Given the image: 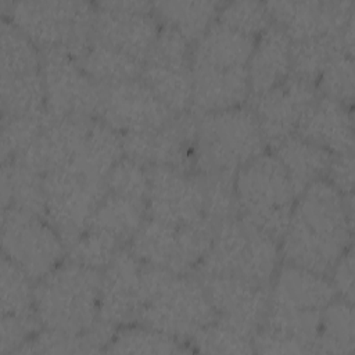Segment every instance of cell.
Masks as SVG:
<instances>
[{
    "label": "cell",
    "mask_w": 355,
    "mask_h": 355,
    "mask_svg": "<svg viewBox=\"0 0 355 355\" xmlns=\"http://www.w3.org/2000/svg\"><path fill=\"white\" fill-rule=\"evenodd\" d=\"M173 116L140 78L103 86L98 119L119 135L157 129Z\"/></svg>",
    "instance_id": "cell-15"
},
{
    "label": "cell",
    "mask_w": 355,
    "mask_h": 355,
    "mask_svg": "<svg viewBox=\"0 0 355 355\" xmlns=\"http://www.w3.org/2000/svg\"><path fill=\"white\" fill-rule=\"evenodd\" d=\"M1 76H18L42 71L40 49L7 18L1 19Z\"/></svg>",
    "instance_id": "cell-36"
},
{
    "label": "cell",
    "mask_w": 355,
    "mask_h": 355,
    "mask_svg": "<svg viewBox=\"0 0 355 355\" xmlns=\"http://www.w3.org/2000/svg\"><path fill=\"white\" fill-rule=\"evenodd\" d=\"M147 218V201L107 191L96 207L87 229L103 232L122 245L129 243Z\"/></svg>",
    "instance_id": "cell-28"
},
{
    "label": "cell",
    "mask_w": 355,
    "mask_h": 355,
    "mask_svg": "<svg viewBox=\"0 0 355 355\" xmlns=\"http://www.w3.org/2000/svg\"><path fill=\"white\" fill-rule=\"evenodd\" d=\"M105 186L107 191L147 201L150 186L148 171L141 164L123 155L108 172Z\"/></svg>",
    "instance_id": "cell-45"
},
{
    "label": "cell",
    "mask_w": 355,
    "mask_h": 355,
    "mask_svg": "<svg viewBox=\"0 0 355 355\" xmlns=\"http://www.w3.org/2000/svg\"><path fill=\"white\" fill-rule=\"evenodd\" d=\"M355 318L352 302L336 297L322 312L316 352L349 354L355 344Z\"/></svg>",
    "instance_id": "cell-35"
},
{
    "label": "cell",
    "mask_w": 355,
    "mask_h": 355,
    "mask_svg": "<svg viewBox=\"0 0 355 355\" xmlns=\"http://www.w3.org/2000/svg\"><path fill=\"white\" fill-rule=\"evenodd\" d=\"M8 207L46 218L43 175L15 159L1 164V209Z\"/></svg>",
    "instance_id": "cell-31"
},
{
    "label": "cell",
    "mask_w": 355,
    "mask_h": 355,
    "mask_svg": "<svg viewBox=\"0 0 355 355\" xmlns=\"http://www.w3.org/2000/svg\"><path fill=\"white\" fill-rule=\"evenodd\" d=\"M35 283L19 266L1 255V316L35 315Z\"/></svg>",
    "instance_id": "cell-38"
},
{
    "label": "cell",
    "mask_w": 355,
    "mask_h": 355,
    "mask_svg": "<svg viewBox=\"0 0 355 355\" xmlns=\"http://www.w3.org/2000/svg\"><path fill=\"white\" fill-rule=\"evenodd\" d=\"M123 157L122 137L101 119H93L73 161L65 166L92 180L105 182L108 172Z\"/></svg>",
    "instance_id": "cell-26"
},
{
    "label": "cell",
    "mask_w": 355,
    "mask_h": 355,
    "mask_svg": "<svg viewBox=\"0 0 355 355\" xmlns=\"http://www.w3.org/2000/svg\"><path fill=\"white\" fill-rule=\"evenodd\" d=\"M46 219L72 245L87 229L92 215L107 193L105 182L92 180L69 168H60L43 176Z\"/></svg>",
    "instance_id": "cell-11"
},
{
    "label": "cell",
    "mask_w": 355,
    "mask_h": 355,
    "mask_svg": "<svg viewBox=\"0 0 355 355\" xmlns=\"http://www.w3.org/2000/svg\"><path fill=\"white\" fill-rule=\"evenodd\" d=\"M141 270L129 248H121L101 272L100 319L111 326L137 320L141 308Z\"/></svg>",
    "instance_id": "cell-19"
},
{
    "label": "cell",
    "mask_w": 355,
    "mask_h": 355,
    "mask_svg": "<svg viewBox=\"0 0 355 355\" xmlns=\"http://www.w3.org/2000/svg\"><path fill=\"white\" fill-rule=\"evenodd\" d=\"M315 85L293 75L255 97L252 111L265 143L275 147L294 135L302 115L316 98Z\"/></svg>",
    "instance_id": "cell-18"
},
{
    "label": "cell",
    "mask_w": 355,
    "mask_h": 355,
    "mask_svg": "<svg viewBox=\"0 0 355 355\" xmlns=\"http://www.w3.org/2000/svg\"><path fill=\"white\" fill-rule=\"evenodd\" d=\"M316 83L323 96L351 107L354 98V55L344 50L333 51Z\"/></svg>",
    "instance_id": "cell-39"
},
{
    "label": "cell",
    "mask_w": 355,
    "mask_h": 355,
    "mask_svg": "<svg viewBox=\"0 0 355 355\" xmlns=\"http://www.w3.org/2000/svg\"><path fill=\"white\" fill-rule=\"evenodd\" d=\"M272 283L269 306L279 309L322 312L337 297L327 276L287 262L277 268Z\"/></svg>",
    "instance_id": "cell-21"
},
{
    "label": "cell",
    "mask_w": 355,
    "mask_h": 355,
    "mask_svg": "<svg viewBox=\"0 0 355 355\" xmlns=\"http://www.w3.org/2000/svg\"><path fill=\"white\" fill-rule=\"evenodd\" d=\"M104 351L112 354H179L190 349L178 338L140 324L121 329L112 336Z\"/></svg>",
    "instance_id": "cell-37"
},
{
    "label": "cell",
    "mask_w": 355,
    "mask_h": 355,
    "mask_svg": "<svg viewBox=\"0 0 355 355\" xmlns=\"http://www.w3.org/2000/svg\"><path fill=\"white\" fill-rule=\"evenodd\" d=\"M272 148L273 155L286 169L297 196L312 182L326 176L334 155L297 135L286 137Z\"/></svg>",
    "instance_id": "cell-27"
},
{
    "label": "cell",
    "mask_w": 355,
    "mask_h": 355,
    "mask_svg": "<svg viewBox=\"0 0 355 355\" xmlns=\"http://www.w3.org/2000/svg\"><path fill=\"white\" fill-rule=\"evenodd\" d=\"M265 147L252 108L240 105L197 118L194 166L200 175L234 178L241 166L263 154Z\"/></svg>",
    "instance_id": "cell-5"
},
{
    "label": "cell",
    "mask_w": 355,
    "mask_h": 355,
    "mask_svg": "<svg viewBox=\"0 0 355 355\" xmlns=\"http://www.w3.org/2000/svg\"><path fill=\"white\" fill-rule=\"evenodd\" d=\"M331 284L338 297L354 302V255L349 247L336 262L330 275Z\"/></svg>",
    "instance_id": "cell-49"
},
{
    "label": "cell",
    "mask_w": 355,
    "mask_h": 355,
    "mask_svg": "<svg viewBox=\"0 0 355 355\" xmlns=\"http://www.w3.org/2000/svg\"><path fill=\"white\" fill-rule=\"evenodd\" d=\"M205 190V214L212 222L219 223L225 219L237 216L234 197V178L200 175Z\"/></svg>",
    "instance_id": "cell-46"
},
{
    "label": "cell",
    "mask_w": 355,
    "mask_h": 355,
    "mask_svg": "<svg viewBox=\"0 0 355 355\" xmlns=\"http://www.w3.org/2000/svg\"><path fill=\"white\" fill-rule=\"evenodd\" d=\"M3 116L47 115L42 71L18 76H1Z\"/></svg>",
    "instance_id": "cell-34"
},
{
    "label": "cell",
    "mask_w": 355,
    "mask_h": 355,
    "mask_svg": "<svg viewBox=\"0 0 355 355\" xmlns=\"http://www.w3.org/2000/svg\"><path fill=\"white\" fill-rule=\"evenodd\" d=\"M154 4L147 1H103L94 11L92 39L144 64L159 32Z\"/></svg>",
    "instance_id": "cell-12"
},
{
    "label": "cell",
    "mask_w": 355,
    "mask_h": 355,
    "mask_svg": "<svg viewBox=\"0 0 355 355\" xmlns=\"http://www.w3.org/2000/svg\"><path fill=\"white\" fill-rule=\"evenodd\" d=\"M294 135L331 154L352 153L354 126L351 107L323 94L316 96L302 115Z\"/></svg>",
    "instance_id": "cell-22"
},
{
    "label": "cell",
    "mask_w": 355,
    "mask_h": 355,
    "mask_svg": "<svg viewBox=\"0 0 355 355\" xmlns=\"http://www.w3.org/2000/svg\"><path fill=\"white\" fill-rule=\"evenodd\" d=\"M191 108L201 114L243 105L250 94L247 67L212 68L191 65Z\"/></svg>",
    "instance_id": "cell-23"
},
{
    "label": "cell",
    "mask_w": 355,
    "mask_h": 355,
    "mask_svg": "<svg viewBox=\"0 0 355 355\" xmlns=\"http://www.w3.org/2000/svg\"><path fill=\"white\" fill-rule=\"evenodd\" d=\"M49 115L1 116V164L15 159L49 123Z\"/></svg>",
    "instance_id": "cell-42"
},
{
    "label": "cell",
    "mask_w": 355,
    "mask_h": 355,
    "mask_svg": "<svg viewBox=\"0 0 355 355\" xmlns=\"http://www.w3.org/2000/svg\"><path fill=\"white\" fill-rule=\"evenodd\" d=\"M1 247L36 283L61 263L67 245L46 218L8 207L1 209Z\"/></svg>",
    "instance_id": "cell-9"
},
{
    "label": "cell",
    "mask_w": 355,
    "mask_h": 355,
    "mask_svg": "<svg viewBox=\"0 0 355 355\" xmlns=\"http://www.w3.org/2000/svg\"><path fill=\"white\" fill-rule=\"evenodd\" d=\"M216 319L198 277L143 263L140 324L178 340H191Z\"/></svg>",
    "instance_id": "cell-2"
},
{
    "label": "cell",
    "mask_w": 355,
    "mask_h": 355,
    "mask_svg": "<svg viewBox=\"0 0 355 355\" xmlns=\"http://www.w3.org/2000/svg\"><path fill=\"white\" fill-rule=\"evenodd\" d=\"M191 43L176 29L162 25L144 64L191 69Z\"/></svg>",
    "instance_id": "cell-43"
},
{
    "label": "cell",
    "mask_w": 355,
    "mask_h": 355,
    "mask_svg": "<svg viewBox=\"0 0 355 355\" xmlns=\"http://www.w3.org/2000/svg\"><path fill=\"white\" fill-rule=\"evenodd\" d=\"M196 132L197 119L184 112L161 128L121 135L123 155L146 168L168 166L189 172L194 165Z\"/></svg>",
    "instance_id": "cell-14"
},
{
    "label": "cell",
    "mask_w": 355,
    "mask_h": 355,
    "mask_svg": "<svg viewBox=\"0 0 355 355\" xmlns=\"http://www.w3.org/2000/svg\"><path fill=\"white\" fill-rule=\"evenodd\" d=\"M216 19L236 31L258 37L272 22L266 4L261 1L222 3Z\"/></svg>",
    "instance_id": "cell-44"
},
{
    "label": "cell",
    "mask_w": 355,
    "mask_h": 355,
    "mask_svg": "<svg viewBox=\"0 0 355 355\" xmlns=\"http://www.w3.org/2000/svg\"><path fill=\"white\" fill-rule=\"evenodd\" d=\"M114 326L98 320L82 334H68L55 330L37 331L15 354H89L104 351L111 341Z\"/></svg>",
    "instance_id": "cell-29"
},
{
    "label": "cell",
    "mask_w": 355,
    "mask_h": 355,
    "mask_svg": "<svg viewBox=\"0 0 355 355\" xmlns=\"http://www.w3.org/2000/svg\"><path fill=\"white\" fill-rule=\"evenodd\" d=\"M191 345L205 354H251L252 337L215 319L201 329L193 338Z\"/></svg>",
    "instance_id": "cell-40"
},
{
    "label": "cell",
    "mask_w": 355,
    "mask_h": 355,
    "mask_svg": "<svg viewBox=\"0 0 355 355\" xmlns=\"http://www.w3.org/2000/svg\"><path fill=\"white\" fill-rule=\"evenodd\" d=\"M255 40V36L236 31L215 19L194 42L191 65L244 68L248 64Z\"/></svg>",
    "instance_id": "cell-25"
},
{
    "label": "cell",
    "mask_w": 355,
    "mask_h": 355,
    "mask_svg": "<svg viewBox=\"0 0 355 355\" xmlns=\"http://www.w3.org/2000/svg\"><path fill=\"white\" fill-rule=\"evenodd\" d=\"M215 227L209 218L180 227L146 218L129 241V250L143 263L187 275L208 252Z\"/></svg>",
    "instance_id": "cell-8"
},
{
    "label": "cell",
    "mask_w": 355,
    "mask_h": 355,
    "mask_svg": "<svg viewBox=\"0 0 355 355\" xmlns=\"http://www.w3.org/2000/svg\"><path fill=\"white\" fill-rule=\"evenodd\" d=\"M352 241V196H343L324 178L297 197L280 252L284 262L329 276Z\"/></svg>",
    "instance_id": "cell-1"
},
{
    "label": "cell",
    "mask_w": 355,
    "mask_h": 355,
    "mask_svg": "<svg viewBox=\"0 0 355 355\" xmlns=\"http://www.w3.org/2000/svg\"><path fill=\"white\" fill-rule=\"evenodd\" d=\"M92 121L93 118L50 119L15 161L43 176L68 166L85 143Z\"/></svg>",
    "instance_id": "cell-20"
},
{
    "label": "cell",
    "mask_w": 355,
    "mask_h": 355,
    "mask_svg": "<svg viewBox=\"0 0 355 355\" xmlns=\"http://www.w3.org/2000/svg\"><path fill=\"white\" fill-rule=\"evenodd\" d=\"M73 58L101 86L140 78L144 65L133 57L93 39Z\"/></svg>",
    "instance_id": "cell-30"
},
{
    "label": "cell",
    "mask_w": 355,
    "mask_h": 355,
    "mask_svg": "<svg viewBox=\"0 0 355 355\" xmlns=\"http://www.w3.org/2000/svg\"><path fill=\"white\" fill-rule=\"evenodd\" d=\"M4 18L40 50L65 49L76 57L90 42L94 11L85 1H1Z\"/></svg>",
    "instance_id": "cell-7"
},
{
    "label": "cell",
    "mask_w": 355,
    "mask_h": 355,
    "mask_svg": "<svg viewBox=\"0 0 355 355\" xmlns=\"http://www.w3.org/2000/svg\"><path fill=\"white\" fill-rule=\"evenodd\" d=\"M147 171V218L175 227L207 218L205 190L200 175L193 176L168 166H153Z\"/></svg>",
    "instance_id": "cell-13"
},
{
    "label": "cell",
    "mask_w": 355,
    "mask_h": 355,
    "mask_svg": "<svg viewBox=\"0 0 355 355\" xmlns=\"http://www.w3.org/2000/svg\"><path fill=\"white\" fill-rule=\"evenodd\" d=\"M37 315L28 316H1V341L0 352H17L25 341L40 330Z\"/></svg>",
    "instance_id": "cell-47"
},
{
    "label": "cell",
    "mask_w": 355,
    "mask_h": 355,
    "mask_svg": "<svg viewBox=\"0 0 355 355\" xmlns=\"http://www.w3.org/2000/svg\"><path fill=\"white\" fill-rule=\"evenodd\" d=\"M198 279L216 312V319L254 337L268 311L269 287L229 276Z\"/></svg>",
    "instance_id": "cell-16"
},
{
    "label": "cell",
    "mask_w": 355,
    "mask_h": 355,
    "mask_svg": "<svg viewBox=\"0 0 355 355\" xmlns=\"http://www.w3.org/2000/svg\"><path fill=\"white\" fill-rule=\"evenodd\" d=\"M291 40L284 31L270 22L258 35L247 64L250 93L257 97L291 75Z\"/></svg>",
    "instance_id": "cell-24"
},
{
    "label": "cell",
    "mask_w": 355,
    "mask_h": 355,
    "mask_svg": "<svg viewBox=\"0 0 355 355\" xmlns=\"http://www.w3.org/2000/svg\"><path fill=\"white\" fill-rule=\"evenodd\" d=\"M101 270L61 262L36 282L35 311L47 330L82 334L100 319Z\"/></svg>",
    "instance_id": "cell-3"
},
{
    "label": "cell",
    "mask_w": 355,
    "mask_h": 355,
    "mask_svg": "<svg viewBox=\"0 0 355 355\" xmlns=\"http://www.w3.org/2000/svg\"><path fill=\"white\" fill-rule=\"evenodd\" d=\"M237 214L263 232L282 240L297 193L273 154H261L241 166L234 176Z\"/></svg>",
    "instance_id": "cell-6"
},
{
    "label": "cell",
    "mask_w": 355,
    "mask_h": 355,
    "mask_svg": "<svg viewBox=\"0 0 355 355\" xmlns=\"http://www.w3.org/2000/svg\"><path fill=\"white\" fill-rule=\"evenodd\" d=\"M324 179L330 182L343 196H352L354 157L352 153L334 154Z\"/></svg>",
    "instance_id": "cell-48"
},
{
    "label": "cell",
    "mask_w": 355,
    "mask_h": 355,
    "mask_svg": "<svg viewBox=\"0 0 355 355\" xmlns=\"http://www.w3.org/2000/svg\"><path fill=\"white\" fill-rule=\"evenodd\" d=\"M121 248H123V245L114 237L98 230L86 229L82 236L68 247V259L92 269L104 270Z\"/></svg>",
    "instance_id": "cell-41"
},
{
    "label": "cell",
    "mask_w": 355,
    "mask_h": 355,
    "mask_svg": "<svg viewBox=\"0 0 355 355\" xmlns=\"http://www.w3.org/2000/svg\"><path fill=\"white\" fill-rule=\"evenodd\" d=\"M140 79L175 115L184 114L191 108V69L144 64Z\"/></svg>",
    "instance_id": "cell-32"
},
{
    "label": "cell",
    "mask_w": 355,
    "mask_h": 355,
    "mask_svg": "<svg viewBox=\"0 0 355 355\" xmlns=\"http://www.w3.org/2000/svg\"><path fill=\"white\" fill-rule=\"evenodd\" d=\"M42 51V78L50 119L98 115L103 86L96 83L65 49Z\"/></svg>",
    "instance_id": "cell-10"
},
{
    "label": "cell",
    "mask_w": 355,
    "mask_h": 355,
    "mask_svg": "<svg viewBox=\"0 0 355 355\" xmlns=\"http://www.w3.org/2000/svg\"><path fill=\"white\" fill-rule=\"evenodd\" d=\"M270 21L291 42L337 35L354 24V3L344 1H269Z\"/></svg>",
    "instance_id": "cell-17"
},
{
    "label": "cell",
    "mask_w": 355,
    "mask_h": 355,
    "mask_svg": "<svg viewBox=\"0 0 355 355\" xmlns=\"http://www.w3.org/2000/svg\"><path fill=\"white\" fill-rule=\"evenodd\" d=\"M220 6L218 1H161L154 4V12L164 25L176 29L191 43L216 19Z\"/></svg>",
    "instance_id": "cell-33"
},
{
    "label": "cell",
    "mask_w": 355,
    "mask_h": 355,
    "mask_svg": "<svg viewBox=\"0 0 355 355\" xmlns=\"http://www.w3.org/2000/svg\"><path fill=\"white\" fill-rule=\"evenodd\" d=\"M279 259V240L237 215L216 223L211 247L196 272L198 277L229 276L269 287Z\"/></svg>",
    "instance_id": "cell-4"
}]
</instances>
